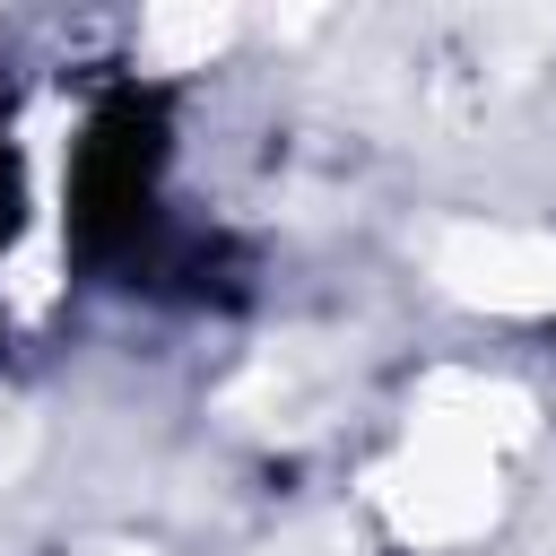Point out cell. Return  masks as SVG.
<instances>
[{
	"mask_svg": "<svg viewBox=\"0 0 556 556\" xmlns=\"http://www.w3.org/2000/svg\"><path fill=\"white\" fill-rule=\"evenodd\" d=\"M0 235H9V148H0Z\"/></svg>",
	"mask_w": 556,
	"mask_h": 556,
	"instance_id": "obj_1",
	"label": "cell"
}]
</instances>
